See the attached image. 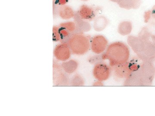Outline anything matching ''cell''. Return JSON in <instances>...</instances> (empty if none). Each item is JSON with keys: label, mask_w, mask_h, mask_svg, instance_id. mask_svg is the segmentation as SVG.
I'll list each match as a JSON object with an SVG mask.
<instances>
[{"label": "cell", "mask_w": 155, "mask_h": 116, "mask_svg": "<svg viewBox=\"0 0 155 116\" xmlns=\"http://www.w3.org/2000/svg\"><path fill=\"white\" fill-rule=\"evenodd\" d=\"M104 55L106 59L110 61V66L114 67L127 63L130 56V51L125 44L116 42L108 47Z\"/></svg>", "instance_id": "obj_1"}, {"label": "cell", "mask_w": 155, "mask_h": 116, "mask_svg": "<svg viewBox=\"0 0 155 116\" xmlns=\"http://www.w3.org/2000/svg\"><path fill=\"white\" fill-rule=\"evenodd\" d=\"M73 54L83 55L87 53L91 47L88 37L82 33L72 34L67 42Z\"/></svg>", "instance_id": "obj_2"}, {"label": "cell", "mask_w": 155, "mask_h": 116, "mask_svg": "<svg viewBox=\"0 0 155 116\" xmlns=\"http://www.w3.org/2000/svg\"><path fill=\"white\" fill-rule=\"evenodd\" d=\"M151 61H143L139 72L143 86L151 85L155 74V68Z\"/></svg>", "instance_id": "obj_3"}, {"label": "cell", "mask_w": 155, "mask_h": 116, "mask_svg": "<svg viewBox=\"0 0 155 116\" xmlns=\"http://www.w3.org/2000/svg\"><path fill=\"white\" fill-rule=\"evenodd\" d=\"M111 73L110 67L107 64L102 62L96 64L93 70V74L95 78L101 82L109 79Z\"/></svg>", "instance_id": "obj_4"}, {"label": "cell", "mask_w": 155, "mask_h": 116, "mask_svg": "<svg viewBox=\"0 0 155 116\" xmlns=\"http://www.w3.org/2000/svg\"><path fill=\"white\" fill-rule=\"evenodd\" d=\"M71 50L67 43H61L57 45L54 50V55L58 60L65 62L71 56Z\"/></svg>", "instance_id": "obj_5"}, {"label": "cell", "mask_w": 155, "mask_h": 116, "mask_svg": "<svg viewBox=\"0 0 155 116\" xmlns=\"http://www.w3.org/2000/svg\"><path fill=\"white\" fill-rule=\"evenodd\" d=\"M108 41L105 37L101 35H96L92 39L91 48L94 53L101 54L105 50Z\"/></svg>", "instance_id": "obj_6"}, {"label": "cell", "mask_w": 155, "mask_h": 116, "mask_svg": "<svg viewBox=\"0 0 155 116\" xmlns=\"http://www.w3.org/2000/svg\"><path fill=\"white\" fill-rule=\"evenodd\" d=\"M54 80L57 86H67L69 84V80L66 73L63 71L61 66L54 63Z\"/></svg>", "instance_id": "obj_7"}, {"label": "cell", "mask_w": 155, "mask_h": 116, "mask_svg": "<svg viewBox=\"0 0 155 116\" xmlns=\"http://www.w3.org/2000/svg\"><path fill=\"white\" fill-rule=\"evenodd\" d=\"M127 43L137 56L143 51L145 47L146 41L139 37L133 36L128 37Z\"/></svg>", "instance_id": "obj_8"}, {"label": "cell", "mask_w": 155, "mask_h": 116, "mask_svg": "<svg viewBox=\"0 0 155 116\" xmlns=\"http://www.w3.org/2000/svg\"><path fill=\"white\" fill-rule=\"evenodd\" d=\"M132 73L128 66V62L114 67V75L117 78L127 79Z\"/></svg>", "instance_id": "obj_9"}, {"label": "cell", "mask_w": 155, "mask_h": 116, "mask_svg": "<svg viewBox=\"0 0 155 116\" xmlns=\"http://www.w3.org/2000/svg\"><path fill=\"white\" fill-rule=\"evenodd\" d=\"M78 13L81 18L85 21H92L96 18V13L93 8L86 5L81 6Z\"/></svg>", "instance_id": "obj_10"}, {"label": "cell", "mask_w": 155, "mask_h": 116, "mask_svg": "<svg viewBox=\"0 0 155 116\" xmlns=\"http://www.w3.org/2000/svg\"><path fill=\"white\" fill-rule=\"evenodd\" d=\"M74 22L76 26L77 33H83L87 32L91 29V25L88 22L81 18L78 12H75L74 17Z\"/></svg>", "instance_id": "obj_11"}, {"label": "cell", "mask_w": 155, "mask_h": 116, "mask_svg": "<svg viewBox=\"0 0 155 116\" xmlns=\"http://www.w3.org/2000/svg\"><path fill=\"white\" fill-rule=\"evenodd\" d=\"M141 3L140 0H122L118 4L122 8L130 10L138 9Z\"/></svg>", "instance_id": "obj_12"}, {"label": "cell", "mask_w": 155, "mask_h": 116, "mask_svg": "<svg viewBox=\"0 0 155 116\" xmlns=\"http://www.w3.org/2000/svg\"><path fill=\"white\" fill-rule=\"evenodd\" d=\"M125 86H143L139 71L131 73L129 77L126 79Z\"/></svg>", "instance_id": "obj_13"}, {"label": "cell", "mask_w": 155, "mask_h": 116, "mask_svg": "<svg viewBox=\"0 0 155 116\" xmlns=\"http://www.w3.org/2000/svg\"><path fill=\"white\" fill-rule=\"evenodd\" d=\"M75 12L68 5L61 6L59 8V16L62 19H69L74 17Z\"/></svg>", "instance_id": "obj_14"}, {"label": "cell", "mask_w": 155, "mask_h": 116, "mask_svg": "<svg viewBox=\"0 0 155 116\" xmlns=\"http://www.w3.org/2000/svg\"><path fill=\"white\" fill-rule=\"evenodd\" d=\"M78 66V63L77 61L71 60L67 62H64L61 66L65 73L72 74L77 70Z\"/></svg>", "instance_id": "obj_15"}, {"label": "cell", "mask_w": 155, "mask_h": 116, "mask_svg": "<svg viewBox=\"0 0 155 116\" xmlns=\"http://www.w3.org/2000/svg\"><path fill=\"white\" fill-rule=\"evenodd\" d=\"M108 19L104 16H101L96 17L94 19L93 27L96 31H101L104 30L107 26Z\"/></svg>", "instance_id": "obj_16"}, {"label": "cell", "mask_w": 155, "mask_h": 116, "mask_svg": "<svg viewBox=\"0 0 155 116\" xmlns=\"http://www.w3.org/2000/svg\"><path fill=\"white\" fill-rule=\"evenodd\" d=\"M132 29V23L130 21L121 22L118 26V32L121 35L125 36L131 33Z\"/></svg>", "instance_id": "obj_17"}, {"label": "cell", "mask_w": 155, "mask_h": 116, "mask_svg": "<svg viewBox=\"0 0 155 116\" xmlns=\"http://www.w3.org/2000/svg\"><path fill=\"white\" fill-rule=\"evenodd\" d=\"M61 28H64L72 34L77 33L76 26L74 22H67L61 23L59 25Z\"/></svg>", "instance_id": "obj_18"}, {"label": "cell", "mask_w": 155, "mask_h": 116, "mask_svg": "<svg viewBox=\"0 0 155 116\" xmlns=\"http://www.w3.org/2000/svg\"><path fill=\"white\" fill-rule=\"evenodd\" d=\"M142 63H140L138 59V60L134 59L132 60H130V62H128L129 68L132 73L139 71L141 68Z\"/></svg>", "instance_id": "obj_19"}, {"label": "cell", "mask_w": 155, "mask_h": 116, "mask_svg": "<svg viewBox=\"0 0 155 116\" xmlns=\"http://www.w3.org/2000/svg\"><path fill=\"white\" fill-rule=\"evenodd\" d=\"M70 85L73 86H81L84 85L83 77L78 74L75 75L70 82Z\"/></svg>", "instance_id": "obj_20"}, {"label": "cell", "mask_w": 155, "mask_h": 116, "mask_svg": "<svg viewBox=\"0 0 155 116\" xmlns=\"http://www.w3.org/2000/svg\"><path fill=\"white\" fill-rule=\"evenodd\" d=\"M53 40L54 42L60 41V35L59 26H54L53 28Z\"/></svg>", "instance_id": "obj_21"}, {"label": "cell", "mask_w": 155, "mask_h": 116, "mask_svg": "<svg viewBox=\"0 0 155 116\" xmlns=\"http://www.w3.org/2000/svg\"><path fill=\"white\" fill-rule=\"evenodd\" d=\"M60 6L58 4L57 0H53V12L54 17H57L59 16V11Z\"/></svg>", "instance_id": "obj_22"}, {"label": "cell", "mask_w": 155, "mask_h": 116, "mask_svg": "<svg viewBox=\"0 0 155 116\" xmlns=\"http://www.w3.org/2000/svg\"><path fill=\"white\" fill-rule=\"evenodd\" d=\"M151 17V11H147L146 12L144 15L145 22H147Z\"/></svg>", "instance_id": "obj_23"}, {"label": "cell", "mask_w": 155, "mask_h": 116, "mask_svg": "<svg viewBox=\"0 0 155 116\" xmlns=\"http://www.w3.org/2000/svg\"><path fill=\"white\" fill-rule=\"evenodd\" d=\"M60 6L65 5L68 2V0H57Z\"/></svg>", "instance_id": "obj_24"}, {"label": "cell", "mask_w": 155, "mask_h": 116, "mask_svg": "<svg viewBox=\"0 0 155 116\" xmlns=\"http://www.w3.org/2000/svg\"><path fill=\"white\" fill-rule=\"evenodd\" d=\"M93 85L94 86H102L104 85V84L102 83L101 81H99L98 80L97 82H95Z\"/></svg>", "instance_id": "obj_25"}, {"label": "cell", "mask_w": 155, "mask_h": 116, "mask_svg": "<svg viewBox=\"0 0 155 116\" xmlns=\"http://www.w3.org/2000/svg\"><path fill=\"white\" fill-rule=\"evenodd\" d=\"M151 17L155 19V6L153 7L152 10L151 11Z\"/></svg>", "instance_id": "obj_26"}, {"label": "cell", "mask_w": 155, "mask_h": 116, "mask_svg": "<svg viewBox=\"0 0 155 116\" xmlns=\"http://www.w3.org/2000/svg\"><path fill=\"white\" fill-rule=\"evenodd\" d=\"M111 2H113L117 3L118 4L119 2H121L122 0H110Z\"/></svg>", "instance_id": "obj_27"}, {"label": "cell", "mask_w": 155, "mask_h": 116, "mask_svg": "<svg viewBox=\"0 0 155 116\" xmlns=\"http://www.w3.org/2000/svg\"><path fill=\"white\" fill-rule=\"evenodd\" d=\"M81 1H83V2H87V1H88L89 0H81Z\"/></svg>", "instance_id": "obj_28"}, {"label": "cell", "mask_w": 155, "mask_h": 116, "mask_svg": "<svg viewBox=\"0 0 155 116\" xmlns=\"http://www.w3.org/2000/svg\"></svg>", "instance_id": "obj_29"}]
</instances>
